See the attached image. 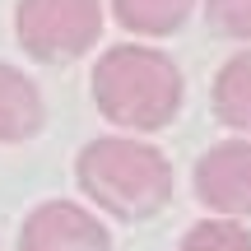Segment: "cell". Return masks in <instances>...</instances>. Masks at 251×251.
Returning a JSON list of instances; mask_svg holds the SVG:
<instances>
[{
  "mask_svg": "<svg viewBox=\"0 0 251 251\" xmlns=\"http://www.w3.org/2000/svg\"><path fill=\"white\" fill-rule=\"evenodd\" d=\"M93 98L112 121L130 130H158L181 107V75L163 51L117 47L93 70Z\"/></svg>",
  "mask_w": 251,
  "mask_h": 251,
  "instance_id": "1",
  "label": "cell"
},
{
  "mask_svg": "<svg viewBox=\"0 0 251 251\" xmlns=\"http://www.w3.org/2000/svg\"><path fill=\"white\" fill-rule=\"evenodd\" d=\"M79 186L98 205H107L121 219H140L168 205L172 168L158 149L135 140H93L79 153Z\"/></svg>",
  "mask_w": 251,
  "mask_h": 251,
  "instance_id": "2",
  "label": "cell"
},
{
  "mask_svg": "<svg viewBox=\"0 0 251 251\" xmlns=\"http://www.w3.org/2000/svg\"><path fill=\"white\" fill-rule=\"evenodd\" d=\"M102 33L98 0H24L19 5V42L37 61H75Z\"/></svg>",
  "mask_w": 251,
  "mask_h": 251,
  "instance_id": "3",
  "label": "cell"
},
{
  "mask_svg": "<svg viewBox=\"0 0 251 251\" xmlns=\"http://www.w3.org/2000/svg\"><path fill=\"white\" fill-rule=\"evenodd\" d=\"M19 251H112L107 228L93 214H84L79 205H42L24 224Z\"/></svg>",
  "mask_w": 251,
  "mask_h": 251,
  "instance_id": "4",
  "label": "cell"
},
{
  "mask_svg": "<svg viewBox=\"0 0 251 251\" xmlns=\"http://www.w3.org/2000/svg\"><path fill=\"white\" fill-rule=\"evenodd\" d=\"M196 191L209 209L251 214V144H214L196 168Z\"/></svg>",
  "mask_w": 251,
  "mask_h": 251,
  "instance_id": "5",
  "label": "cell"
},
{
  "mask_svg": "<svg viewBox=\"0 0 251 251\" xmlns=\"http://www.w3.org/2000/svg\"><path fill=\"white\" fill-rule=\"evenodd\" d=\"M42 126V98L19 70L0 65V140H28Z\"/></svg>",
  "mask_w": 251,
  "mask_h": 251,
  "instance_id": "6",
  "label": "cell"
},
{
  "mask_svg": "<svg viewBox=\"0 0 251 251\" xmlns=\"http://www.w3.org/2000/svg\"><path fill=\"white\" fill-rule=\"evenodd\" d=\"M214 112L224 126L251 135V51L233 56L214 79Z\"/></svg>",
  "mask_w": 251,
  "mask_h": 251,
  "instance_id": "7",
  "label": "cell"
},
{
  "mask_svg": "<svg viewBox=\"0 0 251 251\" xmlns=\"http://www.w3.org/2000/svg\"><path fill=\"white\" fill-rule=\"evenodd\" d=\"M112 5L130 33H149V37L177 33L191 14V0H112Z\"/></svg>",
  "mask_w": 251,
  "mask_h": 251,
  "instance_id": "8",
  "label": "cell"
},
{
  "mask_svg": "<svg viewBox=\"0 0 251 251\" xmlns=\"http://www.w3.org/2000/svg\"><path fill=\"white\" fill-rule=\"evenodd\" d=\"M181 251H251V233L237 224H196Z\"/></svg>",
  "mask_w": 251,
  "mask_h": 251,
  "instance_id": "9",
  "label": "cell"
},
{
  "mask_svg": "<svg viewBox=\"0 0 251 251\" xmlns=\"http://www.w3.org/2000/svg\"><path fill=\"white\" fill-rule=\"evenodd\" d=\"M209 24L228 37H251V0H205Z\"/></svg>",
  "mask_w": 251,
  "mask_h": 251,
  "instance_id": "10",
  "label": "cell"
}]
</instances>
